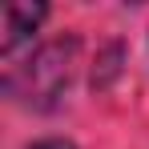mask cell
I'll return each instance as SVG.
<instances>
[{"mask_svg":"<svg viewBox=\"0 0 149 149\" xmlns=\"http://www.w3.org/2000/svg\"><path fill=\"white\" fill-rule=\"evenodd\" d=\"M73 65H77V40H52L45 49H36V56H28V65L20 73H8V93L24 97L28 105L36 109H49L52 101L61 97V89L69 85L73 77Z\"/></svg>","mask_w":149,"mask_h":149,"instance_id":"obj_1","label":"cell"},{"mask_svg":"<svg viewBox=\"0 0 149 149\" xmlns=\"http://www.w3.org/2000/svg\"><path fill=\"white\" fill-rule=\"evenodd\" d=\"M45 4H8L4 8V40H0V52L4 56H16V49L24 45L28 36L36 32V24L45 20Z\"/></svg>","mask_w":149,"mask_h":149,"instance_id":"obj_2","label":"cell"},{"mask_svg":"<svg viewBox=\"0 0 149 149\" xmlns=\"http://www.w3.org/2000/svg\"><path fill=\"white\" fill-rule=\"evenodd\" d=\"M28 149H77V145L65 141V137H49V141H36V145H28Z\"/></svg>","mask_w":149,"mask_h":149,"instance_id":"obj_3","label":"cell"}]
</instances>
